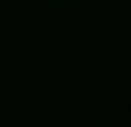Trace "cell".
<instances>
[{"label":"cell","instance_id":"obj_1","mask_svg":"<svg viewBox=\"0 0 131 127\" xmlns=\"http://www.w3.org/2000/svg\"><path fill=\"white\" fill-rule=\"evenodd\" d=\"M46 3H52V6H76L82 0H46Z\"/></svg>","mask_w":131,"mask_h":127}]
</instances>
